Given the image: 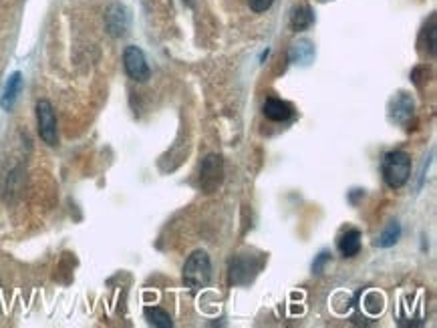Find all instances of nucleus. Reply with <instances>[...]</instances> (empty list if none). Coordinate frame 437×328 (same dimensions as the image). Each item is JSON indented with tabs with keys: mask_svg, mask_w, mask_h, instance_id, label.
Segmentation results:
<instances>
[{
	"mask_svg": "<svg viewBox=\"0 0 437 328\" xmlns=\"http://www.w3.org/2000/svg\"><path fill=\"white\" fill-rule=\"evenodd\" d=\"M272 4H274V0H248V6L254 13H266V11H270Z\"/></svg>",
	"mask_w": 437,
	"mask_h": 328,
	"instance_id": "obj_17",
	"label": "nucleus"
},
{
	"mask_svg": "<svg viewBox=\"0 0 437 328\" xmlns=\"http://www.w3.org/2000/svg\"><path fill=\"white\" fill-rule=\"evenodd\" d=\"M313 59H315V45L308 39L296 41L290 48V60L294 65H308Z\"/></svg>",
	"mask_w": 437,
	"mask_h": 328,
	"instance_id": "obj_14",
	"label": "nucleus"
},
{
	"mask_svg": "<svg viewBox=\"0 0 437 328\" xmlns=\"http://www.w3.org/2000/svg\"><path fill=\"white\" fill-rule=\"evenodd\" d=\"M399 238H401V224L399 222H391L383 230V234L377 238L375 246H379V248H391V246H395L399 242Z\"/></svg>",
	"mask_w": 437,
	"mask_h": 328,
	"instance_id": "obj_16",
	"label": "nucleus"
},
{
	"mask_svg": "<svg viewBox=\"0 0 437 328\" xmlns=\"http://www.w3.org/2000/svg\"><path fill=\"white\" fill-rule=\"evenodd\" d=\"M25 190V169L15 167L6 173L4 183H2V199L6 204H15Z\"/></svg>",
	"mask_w": 437,
	"mask_h": 328,
	"instance_id": "obj_9",
	"label": "nucleus"
},
{
	"mask_svg": "<svg viewBox=\"0 0 437 328\" xmlns=\"http://www.w3.org/2000/svg\"><path fill=\"white\" fill-rule=\"evenodd\" d=\"M413 115H415V103H413L411 95H407V93L395 95L391 101V107H389V119L393 123H397V125L407 127Z\"/></svg>",
	"mask_w": 437,
	"mask_h": 328,
	"instance_id": "obj_8",
	"label": "nucleus"
},
{
	"mask_svg": "<svg viewBox=\"0 0 437 328\" xmlns=\"http://www.w3.org/2000/svg\"><path fill=\"white\" fill-rule=\"evenodd\" d=\"M123 67H125V73L131 77L133 81H137V83H145L151 77L145 53L136 45L125 46V51H123Z\"/></svg>",
	"mask_w": 437,
	"mask_h": 328,
	"instance_id": "obj_5",
	"label": "nucleus"
},
{
	"mask_svg": "<svg viewBox=\"0 0 437 328\" xmlns=\"http://www.w3.org/2000/svg\"><path fill=\"white\" fill-rule=\"evenodd\" d=\"M37 125H39V135L46 145H57L59 141V129H57V115L51 101L41 99L37 103Z\"/></svg>",
	"mask_w": 437,
	"mask_h": 328,
	"instance_id": "obj_4",
	"label": "nucleus"
},
{
	"mask_svg": "<svg viewBox=\"0 0 437 328\" xmlns=\"http://www.w3.org/2000/svg\"><path fill=\"white\" fill-rule=\"evenodd\" d=\"M262 113H264V117L266 119L274 121V123H280V121H288L292 117V113H294V109H292V105L287 103V101H282V99H266L264 105H262Z\"/></svg>",
	"mask_w": 437,
	"mask_h": 328,
	"instance_id": "obj_10",
	"label": "nucleus"
},
{
	"mask_svg": "<svg viewBox=\"0 0 437 328\" xmlns=\"http://www.w3.org/2000/svg\"><path fill=\"white\" fill-rule=\"evenodd\" d=\"M131 27V15L129 11L121 4V2H113L105 13V29L111 37L121 39L129 32Z\"/></svg>",
	"mask_w": 437,
	"mask_h": 328,
	"instance_id": "obj_6",
	"label": "nucleus"
},
{
	"mask_svg": "<svg viewBox=\"0 0 437 328\" xmlns=\"http://www.w3.org/2000/svg\"><path fill=\"white\" fill-rule=\"evenodd\" d=\"M211 280V262L208 252L204 250H197L194 252L183 264V284L190 288V290H202L206 288Z\"/></svg>",
	"mask_w": 437,
	"mask_h": 328,
	"instance_id": "obj_2",
	"label": "nucleus"
},
{
	"mask_svg": "<svg viewBox=\"0 0 437 328\" xmlns=\"http://www.w3.org/2000/svg\"><path fill=\"white\" fill-rule=\"evenodd\" d=\"M145 318H148V322H150L151 327L155 328H171L174 327V322H171V316L166 313V310H162V308H157V306H148L145 310Z\"/></svg>",
	"mask_w": 437,
	"mask_h": 328,
	"instance_id": "obj_15",
	"label": "nucleus"
},
{
	"mask_svg": "<svg viewBox=\"0 0 437 328\" xmlns=\"http://www.w3.org/2000/svg\"><path fill=\"white\" fill-rule=\"evenodd\" d=\"M383 179L385 183L391 188V190H399L403 188L409 181V176H411V157L409 153L401 150L389 151L385 157H383Z\"/></svg>",
	"mask_w": 437,
	"mask_h": 328,
	"instance_id": "obj_1",
	"label": "nucleus"
},
{
	"mask_svg": "<svg viewBox=\"0 0 437 328\" xmlns=\"http://www.w3.org/2000/svg\"><path fill=\"white\" fill-rule=\"evenodd\" d=\"M20 89H22V75L16 71V73L8 77V81H6V85L2 89V95H0V107H2V111H13V107L18 101Z\"/></svg>",
	"mask_w": 437,
	"mask_h": 328,
	"instance_id": "obj_11",
	"label": "nucleus"
},
{
	"mask_svg": "<svg viewBox=\"0 0 437 328\" xmlns=\"http://www.w3.org/2000/svg\"><path fill=\"white\" fill-rule=\"evenodd\" d=\"M329 260H331V254L329 252L318 254V258L315 260V264H313V272H315V274H320L322 268H325V264H327Z\"/></svg>",
	"mask_w": 437,
	"mask_h": 328,
	"instance_id": "obj_18",
	"label": "nucleus"
},
{
	"mask_svg": "<svg viewBox=\"0 0 437 328\" xmlns=\"http://www.w3.org/2000/svg\"><path fill=\"white\" fill-rule=\"evenodd\" d=\"M224 181V162L220 155L210 153L204 157V162L200 165V188L206 194H214L218 192V188Z\"/></svg>",
	"mask_w": 437,
	"mask_h": 328,
	"instance_id": "obj_3",
	"label": "nucleus"
},
{
	"mask_svg": "<svg viewBox=\"0 0 437 328\" xmlns=\"http://www.w3.org/2000/svg\"><path fill=\"white\" fill-rule=\"evenodd\" d=\"M315 22V13L308 4H299L292 8V15H290V29L292 30H306L313 27Z\"/></svg>",
	"mask_w": 437,
	"mask_h": 328,
	"instance_id": "obj_13",
	"label": "nucleus"
},
{
	"mask_svg": "<svg viewBox=\"0 0 437 328\" xmlns=\"http://www.w3.org/2000/svg\"><path fill=\"white\" fill-rule=\"evenodd\" d=\"M260 262L254 256H236L230 264V282L232 284H248L260 270Z\"/></svg>",
	"mask_w": 437,
	"mask_h": 328,
	"instance_id": "obj_7",
	"label": "nucleus"
},
{
	"mask_svg": "<svg viewBox=\"0 0 437 328\" xmlns=\"http://www.w3.org/2000/svg\"><path fill=\"white\" fill-rule=\"evenodd\" d=\"M337 248L343 258H353L361 252V232L357 228H348L345 230L339 240H337Z\"/></svg>",
	"mask_w": 437,
	"mask_h": 328,
	"instance_id": "obj_12",
	"label": "nucleus"
}]
</instances>
